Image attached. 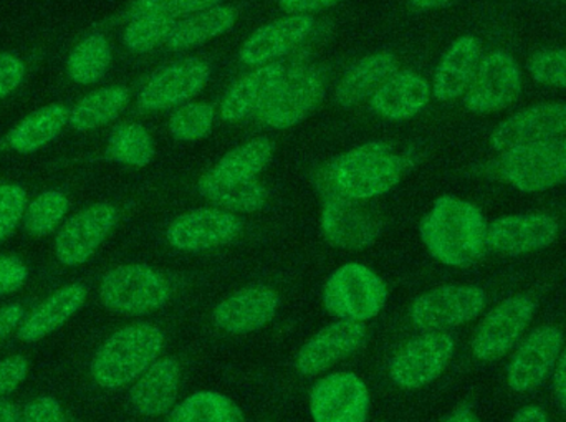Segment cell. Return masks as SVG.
Masks as SVG:
<instances>
[{
    "label": "cell",
    "instance_id": "83f0119b",
    "mask_svg": "<svg viewBox=\"0 0 566 422\" xmlns=\"http://www.w3.org/2000/svg\"><path fill=\"white\" fill-rule=\"evenodd\" d=\"M398 62L392 53L379 52L365 56L352 66L336 86L335 99L343 108L371 98L395 73Z\"/></svg>",
    "mask_w": 566,
    "mask_h": 422
},
{
    "label": "cell",
    "instance_id": "6da1fadb",
    "mask_svg": "<svg viewBox=\"0 0 566 422\" xmlns=\"http://www.w3.org/2000/svg\"><path fill=\"white\" fill-rule=\"evenodd\" d=\"M421 238L432 257L449 267H471L488 249V222L478 205L442 196L421 222Z\"/></svg>",
    "mask_w": 566,
    "mask_h": 422
},
{
    "label": "cell",
    "instance_id": "f1b7e54d",
    "mask_svg": "<svg viewBox=\"0 0 566 422\" xmlns=\"http://www.w3.org/2000/svg\"><path fill=\"white\" fill-rule=\"evenodd\" d=\"M199 192L212 204L235 212H258L268 204L269 191L258 179L232 181L208 172L199 181Z\"/></svg>",
    "mask_w": 566,
    "mask_h": 422
},
{
    "label": "cell",
    "instance_id": "1f68e13d",
    "mask_svg": "<svg viewBox=\"0 0 566 422\" xmlns=\"http://www.w3.org/2000/svg\"><path fill=\"white\" fill-rule=\"evenodd\" d=\"M129 103L125 86H106L83 96L69 113V125L76 131H92L118 118Z\"/></svg>",
    "mask_w": 566,
    "mask_h": 422
},
{
    "label": "cell",
    "instance_id": "8992f818",
    "mask_svg": "<svg viewBox=\"0 0 566 422\" xmlns=\"http://www.w3.org/2000/svg\"><path fill=\"white\" fill-rule=\"evenodd\" d=\"M388 300L385 282L363 264H346L333 272L323 291L326 310L343 320L368 321Z\"/></svg>",
    "mask_w": 566,
    "mask_h": 422
},
{
    "label": "cell",
    "instance_id": "8d00e7d4",
    "mask_svg": "<svg viewBox=\"0 0 566 422\" xmlns=\"http://www.w3.org/2000/svg\"><path fill=\"white\" fill-rule=\"evenodd\" d=\"M69 199L60 191H45L27 205L23 228L33 238L52 234L69 212Z\"/></svg>",
    "mask_w": 566,
    "mask_h": 422
},
{
    "label": "cell",
    "instance_id": "4dcf8cb0",
    "mask_svg": "<svg viewBox=\"0 0 566 422\" xmlns=\"http://www.w3.org/2000/svg\"><path fill=\"white\" fill-rule=\"evenodd\" d=\"M235 19H238V13L231 7H209V9L192 13L188 19L176 23L166 40V45L175 50L202 45V43L229 32L234 27Z\"/></svg>",
    "mask_w": 566,
    "mask_h": 422
},
{
    "label": "cell",
    "instance_id": "30bf717a",
    "mask_svg": "<svg viewBox=\"0 0 566 422\" xmlns=\"http://www.w3.org/2000/svg\"><path fill=\"white\" fill-rule=\"evenodd\" d=\"M488 305V295L472 285H446L416 298L411 320L421 330H444L475 320Z\"/></svg>",
    "mask_w": 566,
    "mask_h": 422
},
{
    "label": "cell",
    "instance_id": "74e56055",
    "mask_svg": "<svg viewBox=\"0 0 566 422\" xmlns=\"http://www.w3.org/2000/svg\"><path fill=\"white\" fill-rule=\"evenodd\" d=\"M176 19L165 15H139L129 19L125 32H123V43L126 49L135 53H146L156 49L159 43L168 40L169 33L176 27Z\"/></svg>",
    "mask_w": 566,
    "mask_h": 422
},
{
    "label": "cell",
    "instance_id": "7dc6e473",
    "mask_svg": "<svg viewBox=\"0 0 566 422\" xmlns=\"http://www.w3.org/2000/svg\"><path fill=\"white\" fill-rule=\"evenodd\" d=\"M338 2L339 0H279V6L283 12L292 13V15H305L306 12L326 9V7L335 6Z\"/></svg>",
    "mask_w": 566,
    "mask_h": 422
},
{
    "label": "cell",
    "instance_id": "816d5d0a",
    "mask_svg": "<svg viewBox=\"0 0 566 422\" xmlns=\"http://www.w3.org/2000/svg\"><path fill=\"white\" fill-rule=\"evenodd\" d=\"M20 413L15 404L0 401V422H19Z\"/></svg>",
    "mask_w": 566,
    "mask_h": 422
},
{
    "label": "cell",
    "instance_id": "ba28073f",
    "mask_svg": "<svg viewBox=\"0 0 566 422\" xmlns=\"http://www.w3.org/2000/svg\"><path fill=\"white\" fill-rule=\"evenodd\" d=\"M522 93V70L517 60L504 50L482 56L481 65L464 95L469 112L488 115L507 109Z\"/></svg>",
    "mask_w": 566,
    "mask_h": 422
},
{
    "label": "cell",
    "instance_id": "2e32d148",
    "mask_svg": "<svg viewBox=\"0 0 566 422\" xmlns=\"http://www.w3.org/2000/svg\"><path fill=\"white\" fill-rule=\"evenodd\" d=\"M566 102L537 103L514 113L492 131L491 146L504 152L528 143L565 138Z\"/></svg>",
    "mask_w": 566,
    "mask_h": 422
},
{
    "label": "cell",
    "instance_id": "52a82bcc",
    "mask_svg": "<svg viewBox=\"0 0 566 422\" xmlns=\"http://www.w3.org/2000/svg\"><path fill=\"white\" fill-rule=\"evenodd\" d=\"M169 297V282L146 265H119L109 271L99 284L102 304L116 314H151L165 307Z\"/></svg>",
    "mask_w": 566,
    "mask_h": 422
},
{
    "label": "cell",
    "instance_id": "9c48e42d",
    "mask_svg": "<svg viewBox=\"0 0 566 422\" xmlns=\"http://www.w3.org/2000/svg\"><path fill=\"white\" fill-rule=\"evenodd\" d=\"M325 96L322 72L312 66L286 70L281 85L259 112L264 125L275 129L292 128L302 123Z\"/></svg>",
    "mask_w": 566,
    "mask_h": 422
},
{
    "label": "cell",
    "instance_id": "3957f363",
    "mask_svg": "<svg viewBox=\"0 0 566 422\" xmlns=\"http://www.w3.org/2000/svg\"><path fill=\"white\" fill-rule=\"evenodd\" d=\"M165 335L151 324H135L115 331L96 351L92 377L105 390L132 384L161 354Z\"/></svg>",
    "mask_w": 566,
    "mask_h": 422
},
{
    "label": "cell",
    "instance_id": "cb8c5ba5",
    "mask_svg": "<svg viewBox=\"0 0 566 422\" xmlns=\"http://www.w3.org/2000/svg\"><path fill=\"white\" fill-rule=\"evenodd\" d=\"M313 19L310 15H290L255 30L241 46L245 65H268L285 55L310 35Z\"/></svg>",
    "mask_w": 566,
    "mask_h": 422
},
{
    "label": "cell",
    "instance_id": "7a4b0ae2",
    "mask_svg": "<svg viewBox=\"0 0 566 422\" xmlns=\"http://www.w3.org/2000/svg\"><path fill=\"white\" fill-rule=\"evenodd\" d=\"M412 168L409 156L385 141H371L333 159L322 184L352 199H375L395 189Z\"/></svg>",
    "mask_w": 566,
    "mask_h": 422
},
{
    "label": "cell",
    "instance_id": "836d02e7",
    "mask_svg": "<svg viewBox=\"0 0 566 422\" xmlns=\"http://www.w3.org/2000/svg\"><path fill=\"white\" fill-rule=\"evenodd\" d=\"M272 155H274V145L271 139H251L222 156L212 172L232 181H251L268 168Z\"/></svg>",
    "mask_w": 566,
    "mask_h": 422
},
{
    "label": "cell",
    "instance_id": "f6af8a7d",
    "mask_svg": "<svg viewBox=\"0 0 566 422\" xmlns=\"http://www.w3.org/2000/svg\"><path fill=\"white\" fill-rule=\"evenodd\" d=\"M25 78V65L19 56L9 52H0V99L19 88Z\"/></svg>",
    "mask_w": 566,
    "mask_h": 422
},
{
    "label": "cell",
    "instance_id": "7c38bea8",
    "mask_svg": "<svg viewBox=\"0 0 566 422\" xmlns=\"http://www.w3.org/2000/svg\"><path fill=\"white\" fill-rule=\"evenodd\" d=\"M535 314V302L527 295H515L499 304L479 325L472 351L482 361H494L507 355L522 337Z\"/></svg>",
    "mask_w": 566,
    "mask_h": 422
},
{
    "label": "cell",
    "instance_id": "e0dca14e",
    "mask_svg": "<svg viewBox=\"0 0 566 422\" xmlns=\"http://www.w3.org/2000/svg\"><path fill=\"white\" fill-rule=\"evenodd\" d=\"M241 229V221L232 212L202 208L175 219L166 238L179 251L199 252L229 244Z\"/></svg>",
    "mask_w": 566,
    "mask_h": 422
},
{
    "label": "cell",
    "instance_id": "5b68a950",
    "mask_svg": "<svg viewBox=\"0 0 566 422\" xmlns=\"http://www.w3.org/2000/svg\"><path fill=\"white\" fill-rule=\"evenodd\" d=\"M323 186L322 232L326 242L346 251H361L381 235L382 218L373 199H352Z\"/></svg>",
    "mask_w": 566,
    "mask_h": 422
},
{
    "label": "cell",
    "instance_id": "b9f144b4",
    "mask_svg": "<svg viewBox=\"0 0 566 422\" xmlns=\"http://www.w3.org/2000/svg\"><path fill=\"white\" fill-rule=\"evenodd\" d=\"M25 211V189L17 184H0V242L12 235Z\"/></svg>",
    "mask_w": 566,
    "mask_h": 422
},
{
    "label": "cell",
    "instance_id": "4316f807",
    "mask_svg": "<svg viewBox=\"0 0 566 422\" xmlns=\"http://www.w3.org/2000/svg\"><path fill=\"white\" fill-rule=\"evenodd\" d=\"M86 288L80 284L66 285L53 292L39 307L33 308L17 328L20 340L35 344L59 330L85 305Z\"/></svg>",
    "mask_w": 566,
    "mask_h": 422
},
{
    "label": "cell",
    "instance_id": "7bdbcfd3",
    "mask_svg": "<svg viewBox=\"0 0 566 422\" xmlns=\"http://www.w3.org/2000/svg\"><path fill=\"white\" fill-rule=\"evenodd\" d=\"M19 422H66V416L55 398L42 397L23 408Z\"/></svg>",
    "mask_w": 566,
    "mask_h": 422
},
{
    "label": "cell",
    "instance_id": "60d3db41",
    "mask_svg": "<svg viewBox=\"0 0 566 422\" xmlns=\"http://www.w3.org/2000/svg\"><path fill=\"white\" fill-rule=\"evenodd\" d=\"M221 0H136L129 9V19L139 15H165L176 19L186 13L201 12L218 6Z\"/></svg>",
    "mask_w": 566,
    "mask_h": 422
},
{
    "label": "cell",
    "instance_id": "d590c367",
    "mask_svg": "<svg viewBox=\"0 0 566 422\" xmlns=\"http://www.w3.org/2000/svg\"><path fill=\"white\" fill-rule=\"evenodd\" d=\"M106 156L122 165L145 168L155 158V141L145 126L138 123H123L109 135Z\"/></svg>",
    "mask_w": 566,
    "mask_h": 422
},
{
    "label": "cell",
    "instance_id": "7402d4cb",
    "mask_svg": "<svg viewBox=\"0 0 566 422\" xmlns=\"http://www.w3.org/2000/svg\"><path fill=\"white\" fill-rule=\"evenodd\" d=\"M282 63H268L245 73L226 93L221 103V118L238 123L255 115L268 105L277 86L285 76Z\"/></svg>",
    "mask_w": 566,
    "mask_h": 422
},
{
    "label": "cell",
    "instance_id": "f35d334b",
    "mask_svg": "<svg viewBox=\"0 0 566 422\" xmlns=\"http://www.w3.org/2000/svg\"><path fill=\"white\" fill-rule=\"evenodd\" d=\"M214 106L208 103H188L172 113L169 129L176 139L196 141L206 138L214 125Z\"/></svg>",
    "mask_w": 566,
    "mask_h": 422
},
{
    "label": "cell",
    "instance_id": "ee69618b",
    "mask_svg": "<svg viewBox=\"0 0 566 422\" xmlns=\"http://www.w3.org/2000/svg\"><path fill=\"white\" fill-rule=\"evenodd\" d=\"M29 278V268L20 259L0 255V297L20 291Z\"/></svg>",
    "mask_w": 566,
    "mask_h": 422
},
{
    "label": "cell",
    "instance_id": "8fae6325",
    "mask_svg": "<svg viewBox=\"0 0 566 422\" xmlns=\"http://www.w3.org/2000/svg\"><path fill=\"white\" fill-rule=\"evenodd\" d=\"M454 348V340L446 334L415 338L391 361L389 377L402 390L428 387L451 363Z\"/></svg>",
    "mask_w": 566,
    "mask_h": 422
},
{
    "label": "cell",
    "instance_id": "44dd1931",
    "mask_svg": "<svg viewBox=\"0 0 566 422\" xmlns=\"http://www.w3.org/2000/svg\"><path fill=\"white\" fill-rule=\"evenodd\" d=\"M279 304L281 298L274 288L264 285L244 288L221 302L214 308L212 320L226 334H252L274 320Z\"/></svg>",
    "mask_w": 566,
    "mask_h": 422
},
{
    "label": "cell",
    "instance_id": "277c9868",
    "mask_svg": "<svg viewBox=\"0 0 566 422\" xmlns=\"http://www.w3.org/2000/svg\"><path fill=\"white\" fill-rule=\"evenodd\" d=\"M495 172L521 192H544L566 181V139L528 143L501 152Z\"/></svg>",
    "mask_w": 566,
    "mask_h": 422
},
{
    "label": "cell",
    "instance_id": "bcb514c9",
    "mask_svg": "<svg viewBox=\"0 0 566 422\" xmlns=\"http://www.w3.org/2000/svg\"><path fill=\"white\" fill-rule=\"evenodd\" d=\"M29 374V361L23 357H9L0 361V398L12 393Z\"/></svg>",
    "mask_w": 566,
    "mask_h": 422
},
{
    "label": "cell",
    "instance_id": "f907efd6",
    "mask_svg": "<svg viewBox=\"0 0 566 422\" xmlns=\"http://www.w3.org/2000/svg\"><path fill=\"white\" fill-rule=\"evenodd\" d=\"M512 422H548V418L541 407L531 404V407H525L522 408V410H518L517 414L514 416V421Z\"/></svg>",
    "mask_w": 566,
    "mask_h": 422
},
{
    "label": "cell",
    "instance_id": "ab89813d",
    "mask_svg": "<svg viewBox=\"0 0 566 422\" xmlns=\"http://www.w3.org/2000/svg\"><path fill=\"white\" fill-rule=\"evenodd\" d=\"M527 68L541 85L566 88V49L538 50L528 60Z\"/></svg>",
    "mask_w": 566,
    "mask_h": 422
},
{
    "label": "cell",
    "instance_id": "484cf974",
    "mask_svg": "<svg viewBox=\"0 0 566 422\" xmlns=\"http://www.w3.org/2000/svg\"><path fill=\"white\" fill-rule=\"evenodd\" d=\"M431 93L429 83L418 73L396 72L371 96V108L389 122H406L428 106Z\"/></svg>",
    "mask_w": 566,
    "mask_h": 422
},
{
    "label": "cell",
    "instance_id": "603a6c76",
    "mask_svg": "<svg viewBox=\"0 0 566 422\" xmlns=\"http://www.w3.org/2000/svg\"><path fill=\"white\" fill-rule=\"evenodd\" d=\"M482 60V45L472 35L459 36L446 50L434 72L432 95L439 102H452L468 93Z\"/></svg>",
    "mask_w": 566,
    "mask_h": 422
},
{
    "label": "cell",
    "instance_id": "5bb4252c",
    "mask_svg": "<svg viewBox=\"0 0 566 422\" xmlns=\"http://www.w3.org/2000/svg\"><path fill=\"white\" fill-rule=\"evenodd\" d=\"M209 76L211 68L202 60L185 59L169 63L149 76L139 92V106L148 112L175 108L198 95Z\"/></svg>",
    "mask_w": 566,
    "mask_h": 422
},
{
    "label": "cell",
    "instance_id": "c3c4849f",
    "mask_svg": "<svg viewBox=\"0 0 566 422\" xmlns=\"http://www.w3.org/2000/svg\"><path fill=\"white\" fill-rule=\"evenodd\" d=\"M23 317L25 314L20 305H7V307L0 308V341L19 328Z\"/></svg>",
    "mask_w": 566,
    "mask_h": 422
},
{
    "label": "cell",
    "instance_id": "d6986e66",
    "mask_svg": "<svg viewBox=\"0 0 566 422\" xmlns=\"http://www.w3.org/2000/svg\"><path fill=\"white\" fill-rule=\"evenodd\" d=\"M564 347V334L558 328L541 327L528 335L509 363V387L515 393H528L544 383L557 365Z\"/></svg>",
    "mask_w": 566,
    "mask_h": 422
},
{
    "label": "cell",
    "instance_id": "e575fe53",
    "mask_svg": "<svg viewBox=\"0 0 566 422\" xmlns=\"http://www.w3.org/2000/svg\"><path fill=\"white\" fill-rule=\"evenodd\" d=\"M168 422H244L241 408L224 394L201 391L186 398Z\"/></svg>",
    "mask_w": 566,
    "mask_h": 422
},
{
    "label": "cell",
    "instance_id": "d6a6232c",
    "mask_svg": "<svg viewBox=\"0 0 566 422\" xmlns=\"http://www.w3.org/2000/svg\"><path fill=\"white\" fill-rule=\"evenodd\" d=\"M112 46L102 33L83 39L66 60V72L78 85H92L99 82L112 65Z\"/></svg>",
    "mask_w": 566,
    "mask_h": 422
},
{
    "label": "cell",
    "instance_id": "ac0fdd59",
    "mask_svg": "<svg viewBox=\"0 0 566 422\" xmlns=\"http://www.w3.org/2000/svg\"><path fill=\"white\" fill-rule=\"evenodd\" d=\"M560 225L547 214H512L488 225V245L497 254L518 257L554 244Z\"/></svg>",
    "mask_w": 566,
    "mask_h": 422
},
{
    "label": "cell",
    "instance_id": "9a60e30c",
    "mask_svg": "<svg viewBox=\"0 0 566 422\" xmlns=\"http://www.w3.org/2000/svg\"><path fill=\"white\" fill-rule=\"evenodd\" d=\"M366 384L353 373H333L310 393V414L315 422H365L369 414Z\"/></svg>",
    "mask_w": 566,
    "mask_h": 422
},
{
    "label": "cell",
    "instance_id": "4fadbf2b",
    "mask_svg": "<svg viewBox=\"0 0 566 422\" xmlns=\"http://www.w3.org/2000/svg\"><path fill=\"white\" fill-rule=\"evenodd\" d=\"M118 222L112 204L90 205L76 212L60 228L55 239V255L60 264L78 267L92 259Z\"/></svg>",
    "mask_w": 566,
    "mask_h": 422
},
{
    "label": "cell",
    "instance_id": "f5cc1de1",
    "mask_svg": "<svg viewBox=\"0 0 566 422\" xmlns=\"http://www.w3.org/2000/svg\"><path fill=\"white\" fill-rule=\"evenodd\" d=\"M451 2H454V0H409L412 9L416 10L439 9V7L448 6Z\"/></svg>",
    "mask_w": 566,
    "mask_h": 422
},
{
    "label": "cell",
    "instance_id": "f546056e",
    "mask_svg": "<svg viewBox=\"0 0 566 422\" xmlns=\"http://www.w3.org/2000/svg\"><path fill=\"white\" fill-rule=\"evenodd\" d=\"M69 113L60 103L42 106L9 133L7 145L20 155L39 151L62 133L69 123Z\"/></svg>",
    "mask_w": 566,
    "mask_h": 422
},
{
    "label": "cell",
    "instance_id": "d4e9b609",
    "mask_svg": "<svg viewBox=\"0 0 566 422\" xmlns=\"http://www.w3.org/2000/svg\"><path fill=\"white\" fill-rule=\"evenodd\" d=\"M181 384V368L172 358L156 360L129 391L133 410L146 418L171 411Z\"/></svg>",
    "mask_w": 566,
    "mask_h": 422
},
{
    "label": "cell",
    "instance_id": "ffe728a7",
    "mask_svg": "<svg viewBox=\"0 0 566 422\" xmlns=\"http://www.w3.org/2000/svg\"><path fill=\"white\" fill-rule=\"evenodd\" d=\"M366 338L361 321L342 320L323 328L306 341L296 357V370L303 377H315L355 354Z\"/></svg>",
    "mask_w": 566,
    "mask_h": 422
},
{
    "label": "cell",
    "instance_id": "681fc988",
    "mask_svg": "<svg viewBox=\"0 0 566 422\" xmlns=\"http://www.w3.org/2000/svg\"><path fill=\"white\" fill-rule=\"evenodd\" d=\"M555 397L566 413V350L560 355L555 370Z\"/></svg>",
    "mask_w": 566,
    "mask_h": 422
},
{
    "label": "cell",
    "instance_id": "db71d44e",
    "mask_svg": "<svg viewBox=\"0 0 566 422\" xmlns=\"http://www.w3.org/2000/svg\"><path fill=\"white\" fill-rule=\"evenodd\" d=\"M442 422H481L479 421V418L475 416L474 413H472L471 410H459L455 411L454 414H451V416L448 418V420Z\"/></svg>",
    "mask_w": 566,
    "mask_h": 422
}]
</instances>
